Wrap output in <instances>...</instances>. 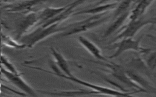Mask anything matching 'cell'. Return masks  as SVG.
<instances>
[{
    "label": "cell",
    "instance_id": "obj_17",
    "mask_svg": "<svg viewBox=\"0 0 156 97\" xmlns=\"http://www.w3.org/2000/svg\"><path fill=\"white\" fill-rule=\"evenodd\" d=\"M69 4L57 8H47L43 10L41 15V17L43 20H49L60 14L64 10H65L68 7Z\"/></svg>",
    "mask_w": 156,
    "mask_h": 97
},
{
    "label": "cell",
    "instance_id": "obj_18",
    "mask_svg": "<svg viewBox=\"0 0 156 97\" xmlns=\"http://www.w3.org/2000/svg\"><path fill=\"white\" fill-rule=\"evenodd\" d=\"M146 57L144 61L149 70H154L156 68V50L152 49L147 53L144 54Z\"/></svg>",
    "mask_w": 156,
    "mask_h": 97
},
{
    "label": "cell",
    "instance_id": "obj_21",
    "mask_svg": "<svg viewBox=\"0 0 156 97\" xmlns=\"http://www.w3.org/2000/svg\"><path fill=\"white\" fill-rule=\"evenodd\" d=\"M110 1H112V0H99V1L97 3V5L107 4V3H108V2Z\"/></svg>",
    "mask_w": 156,
    "mask_h": 97
},
{
    "label": "cell",
    "instance_id": "obj_4",
    "mask_svg": "<svg viewBox=\"0 0 156 97\" xmlns=\"http://www.w3.org/2000/svg\"><path fill=\"white\" fill-rule=\"evenodd\" d=\"M155 24H156V16L149 18H144L142 16L135 19H130L127 24L124 25L118 30L112 42L123 38H133L145 26Z\"/></svg>",
    "mask_w": 156,
    "mask_h": 97
},
{
    "label": "cell",
    "instance_id": "obj_13",
    "mask_svg": "<svg viewBox=\"0 0 156 97\" xmlns=\"http://www.w3.org/2000/svg\"><path fill=\"white\" fill-rule=\"evenodd\" d=\"M42 93L51 96H85L93 94H98L93 90H60V91H46L38 90Z\"/></svg>",
    "mask_w": 156,
    "mask_h": 97
},
{
    "label": "cell",
    "instance_id": "obj_2",
    "mask_svg": "<svg viewBox=\"0 0 156 97\" xmlns=\"http://www.w3.org/2000/svg\"><path fill=\"white\" fill-rule=\"evenodd\" d=\"M104 13L97 14L90 17L76 21L65 27V30L60 33L61 37H67L76 34H79L96 28L107 22L110 16H104Z\"/></svg>",
    "mask_w": 156,
    "mask_h": 97
},
{
    "label": "cell",
    "instance_id": "obj_16",
    "mask_svg": "<svg viewBox=\"0 0 156 97\" xmlns=\"http://www.w3.org/2000/svg\"><path fill=\"white\" fill-rule=\"evenodd\" d=\"M135 1V0H122L119 4H117L113 15V18L118 17L126 12L130 11V7L134 4Z\"/></svg>",
    "mask_w": 156,
    "mask_h": 97
},
{
    "label": "cell",
    "instance_id": "obj_6",
    "mask_svg": "<svg viewBox=\"0 0 156 97\" xmlns=\"http://www.w3.org/2000/svg\"><path fill=\"white\" fill-rule=\"evenodd\" d=\"M0 72L9 81H10L21 90L30 96H37L34 90L20 76V74H15L13 73H12L1 66H0Z\"/></svg>",
    "mask_w": 156,
    "mask_h": 97
},
{
    "label": "cell",
    "instance_id": "obj_14",
    "mask_svg": "<svg viewBox=\"0 0 156 97\" xmlns=\"http://www.w3.org/2000/svg\"><path fill=\"white\" fill-rule=\"evenodd\" d=\"M118 3L112 2V3H107L104 4L98 5V6L87 10H82L81 11H78L76 13H74L73 15H97L106 13L108 10H113L115 8Z\"/></svg>",
    "mask_w": 156,
    "mask_h": 97
},
{
    "label": "cell",
    "instance_id": "obj_20",
    "mask_svg": "<svg viewBox=\"0 0 156 97\" xmlns=\"http://www.w3.org/2000/svg\"><path fill=\"white\" fill-rule=\"evenodd\" d=\"M154 30L156 32V28H154ZM151 41H152L154 42H156V36L152 35H146Z\"/></svg>",
    "mask_w": 156,
    "mask_h": 97
},
{
    "label": "cell",
    "instance_id": "obj_8",
    "mask_svg": "<svg viewBox=\"0 0 156 97\" xmlns=\"http://www.w3.org/2000/svg\"><path fill=\"white\" fill-rule=\"evenodd\" d=\"M77 39L80 44L94 58L101 61H108L102 55L101 50L99 47L91 40L83 36H79Z\"/></svg>",
    "mask_w": 156,
    "mask_h": 97
},
{
    "label": "cell",
    "instance_id": "obj_3",
    "mask_svg": "<svg viewBox=\"0 0 156 97\" xmlns=\"http://www.w3.org/2000/svg\"><path fill=\"white\" fill-rule=\"evenodd\" d=\"M143 37L144 35H141L136 39H133V38H123L112 42L110 47L115 49V52L108 58L110 59L117 58L124 52L127 51H134L143 55L147 53L152 48H144L141 45V42Z\"/></svg>",
    "mask_w": 156,
    "mask_h": 97
},
{
    "label": "cell",
    "instance_id": "obj_1",
    "mask_svg": "<svg viewBox=\"0 0 156 97\" xmlns=\"http://www.w3.org/2000/svg\"><path fill=\"white\" fill-rule=\"evenodd\" d=\"M49 65L50 67L52 69V72H50V71H48L44 69H42L40 67H32L34 69L43 71V72H48L51 74H53L57 76H58L60 78L71 81L73 82H75L76 84H78L79 85H81L82 86H84L85 87H88L90 89H91L93 91H95L98 94H101V95H110V96H132V95L135 93V92H140L139 91L137 90H135L133 92H123L121 90H116V89H113L107 87H104V86H102V85H99L97 84H93L91 82H88V81H83L82 79H80L78 78H77L76 76H74V75H73L72 76H66L65 74H63L60 70L58 69V67L57 66V65H55L54 64V62H51L49 63Z\"/></svg>",
    "mask_w": 156,
    "mask_h": 97
},
{
    "label": "cell",
    "instance_id": "obj_19",
    "mask_svg": "<svg viewBox=\"0 0 156 97\" xmlns=\"http://www.w3.org/2000/svg\"><path fill=\"white\" fill-rule=\"evenodd\" d=\"M0 62L6 67L8 71L15 74H20L13 65L5 56H0Z\"/></svg>",
    "mask_w": 156,
    "mask_h": 97
},
{
    "label": "cell",
    "instance_id": "obj_10",
    "mask_svg": "<svg viewBox=\"0 0 156 97\" xmlns=\"http://www.w3.org/2000/svg\"><path fill=\"white\" fill-rule=\"evenodd\" d=\"M155 0H135L133 7L130 11L129 19H135L142 17Z\"/></svg>",
    "mask_w": 156,
    "mask_h": 97
},
{
    "label": "cell",
    "instance_id": "obj_7",
    "mask_svg": "<svg viewBox=\"0 0 156 97\" xmlns=\"http://www.w3.org/2000/svg\"><path fill=\"white\" fill-rule=\"evenodd\" d=\"M129 78L146 93H156V87L143 76V75L130 69H125Z\"/></svg>",
    "mask_w": 156,
    "mask_h": 97
},
{
    "label": "cell",
    "instance_id": "obj_12",
    "mask_svg": "<svg viewBox=\"0 0 156 97\" xmlns=\"http://www.w3.org/2000/svg\"><path fill=\"white\" fill-rule=\"evenodd\" d=\"M130 11L126 12L123 14L115 18V19L110 24V25L107 28L106 30L104 32L103 38H108V36L115 33L116 31L118 32L119 29L122 27L123 24L125 22L126 19L129 18Z\"/></svg>",
    "mask_w": 156,
    "mask_h": 97
},
{
    "label": "cell",
    "instance_id": "obj_5",
    "mask_svg": "<svg viewBox=\"0 0 156 97\" xmlns=\"http://www.w3.org/2000/svg\"><path fill=\"white\" fill-rule=\"evenodd\" d=\"M93 62H96L99 65H101L108 69V72L110 73L115 78L120 81L121 82L124 84L126 86L129 87L135 88L136 90L140 91L141 92H144L141 89H140L137 85H136L127 76L126 73L125 69L121 65L115 64L112 62L108 61H94L90 60Z\"/></svg>",
    "mask_w": 156,
    "mask_h": 97
},
{
    "label": "cell",
    "instance_id": "obj_11",
    "mask_svg": "<svg viewBox=\"0 0 156 97\" xmlns=\"http://www.w3.org/2000/svg\"><path fill=\"white\" fill-rule=\"evenodd\" d=\"M50 48L52 55L55 61L57 66L58 67L60 71L66 76H72L73 74L71 71L68 62L66 58L63 56L62 53L55 49V48L51 47Z\"/></svg>",
    "mask_w": 156,
    "mask_h": 97
},
{
    "label": "cell",
    "instance_id": "obj_15",
    "mask_svg": "<svg viewBox=\"0 0 156 97\" xmlns=\"http://www.w3.org/2000/svg\"><path fill=\"white\" fill-rule=\"evenodd\" d=\"M129 65L132 67V69L142 75H145L149 76L150 75V70L147 67L144 59L139 56L133 58L129 62Z\"/></svg>",
    "mask_w": 156,
    "mask_h": 97
},
{
    "label": "cell",
    "instance_id": "obj_9",
    "mask_svg": "<svg viewBox=\"0 0 156 97\" xmlns=\"http://www.w3.org/2000/svg\"><path fill=\"white\" fill-rule=\"evenodd\" d=\"M86 1L87 0H76V1L70 3L69 4L68 7L65 10H64L63 12H62L60 14H58V15H57L54 18L48 20L44 24V25H43V27L45 28V27H48V26H49L51 24H55V23L59 24L60 22L66 19L69 16H71V15H73L74 13V9L76 8V7L82 4V3H83Z\"/></svg>",
    "mask_w": 156,
    "mask_h": 97
}]
</instances>
